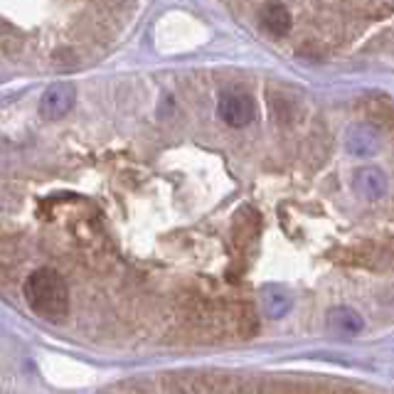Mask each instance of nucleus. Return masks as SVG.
Instances as JSON below:
<instances>
[{
  "label": "nucleus",
  "mask_w": 394,
  "mask_h": 394,
  "mask_svg": "<svg viewBox=\"0 0 394 394\" xmlns=\"http://www.w3.org/2000/svg\"><path fill=\"white\" fill-rule=\"evenodd\" d=\"M220 118L232 128H244L257 118V103L249 94L230 91L220 98Z\"/></svg>",
  "instance_id": "nucleus-3"
},
{
  "label": "nucleus",
  "mask_w": 394,
  "mask_h": 394,
  "mask_svg": "<svg viewBox=\"0 0 394 394\" xmlns=\"http://www.w3.org/2000/svg\"><path fill=\"white\" fill-rule=\"evenodd\" d=\"M261 25L269 30L271 35H276V38H281V35H288L291 33V13H288L286 5L281 3H269L266 8L261 10Z\"/></svg>",
  "instance_id": "nucleus-7"
},
{
  "label": "nucleus",
  "mask_w": 394,
  "mask_h": 394,
  "mask_svg": "<svg viewBox=\"0 0 394 394\" xmlns=\"http://www.w3.org/2000/svg\"><path fill=\"white\" fill-rule=\"evenodd\" d=\"M345 148L347 153L357 155V158H372L380 150V133L367 123L352 126L345 136Z\"/></svg>",
  "instance_id": "nucleus-4"
},
{
  "label": "nucleus",
  "mask_w": 394,
  "mask_h": 394,
  "mask_svg": "<svg viewBox=\"0 0 394 394\" xmlns=\"http://www.w3.org/2000/svg\"><path fill=\"white\" fill-rule=\"evenodd\" d=\"M355 190L365 200H380L387 193V178L380 168H360L355 175Z\"/></svg>",
  "instance_id": "nucleus-6"
},
{
  "label": "nucleus",
  "mask_w": 394,
  "mask_h": 394,
  "mask_svg": "<svg viewBox=\"0 0 394 394\" xmlns=\"http://www.w3.org/2000/svg\"><path fill=\"white\" fill-rule=\"evenodd\" d=\"M25 303L38 318L60 323L69 313V288L55 269H38L25 278Z\"/></svg>",
  "instance_id": "nucleus-1"
},
{
  "label": "nucleus",
  "mask_w": 394,
  "mask_h": 394,
  "mask_svg": "<svg viewBox=\"0 0 394 394\" xmlns=\"http://www.w3.org/2000/svg\"><path fill=\"white\" fill-rule=\"evenodd\" d=\"M77 103V86L72 81H57L40 98V116L45 121H60L62 116L74 108Z\"/></svg>",
  "instance_id": "nucleus-2"
},
{
  "label": "nucleus",
  "mask_w": 394,
  "mask_h": 394,
  "mask_svg": "<svg viewBox=\"0 0 394 394\" xmlns=\"http://www.w3.org/2000/svg\"><path fill=\"white\" fill-rule=\"evenodd\" d=\"M328 328L333 330L340 338H355L362 330V318L357 310L347 308V305H340V308H333L328 313Z\"/></svg>",
  "instance_id": "nucleus-5"
}]
</instances>
